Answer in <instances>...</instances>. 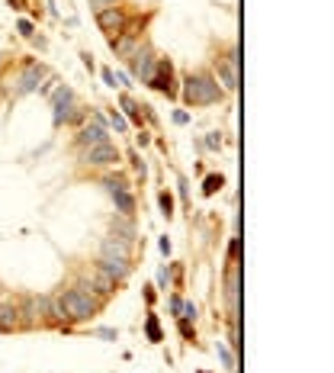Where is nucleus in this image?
<instances>
[{
    "instance_id": "obj_25",
    "label": "nucleus",
    "mask_w": 334,
    "mask_h": 373,
    "mask_svg": "<svg viewBox=\"0 0 334 373\" xmlns=\"http://www.w3.org/2000/svg\"><path fill=\"white\" fill-rule=\"evenodd\" d=\"M113 126H116V129H126V119H122L116 110H113Z\"/></svg>"
},
{
    "instance_id": "obj_3",
    "label": "nucleus",
    "mask_w": 334,
    "mask_h": 373,
    "mask_svg": "<svg viewBox=\"0 0 334 373\" xmlns=\"http://www.w3.org/2000/svg\"><path fill=\"white\" fill-rule=\"evenodd\" d=\"M84 161L87 164H96V168H106V164L119 161V151L113 148L109 142H100V145H90V148L84 151Z\"/></svg>"
},
{
    "instance_id": "obj_18",
    "label": "nucleus",
    "mask_w": 334,
    "mask_h": 373,
    "mask_svg": "<svg viewBox=\"0 0 334 373\" xmlns=\"http://www.w3.org/2000/svg\"><path fill=\"white\" fill-rule=\"evenodd\" d=\"M215 351H218V357H222V363L228 370H235V357H232V351L225 348V344H215Z\"/></svg>"
},
{
    "instance_id": "obj_5",
    "label": "nucleus",
    "mask_w": 334,
    "mask_h": 373,
    "mask_svg": "<svg viewBox=\"0 0 334 373\" xmlns=\"http://www.w3.org/2000/svg\"><path fill=\"white\" fill-rule=\"evenodd\" d=\"M100 271H106L113 280H126L129 277V257H113V254H103L100 257Z\"/></svg>"
},
{
    "instance_id": "obj_26",
    "label": "nucleus",
    "mask_w": 334,
    "mask_h": 373,
    "mask_svg": "<svg viewBox=\"0 0 334 373\" xmlns=\"http://www.w3.org/2000/svg\"><path fill=\"white\" fill-rule=\"evenodd\" d=\"M103 81H106V84H113V87H116V74H113L109 68H106V71H103Z\"/></svg>"
},
{
    "instance_id": "obj_20",
    "label": "nucleus",
    "mask_w": 334,
    "mask_h": 373,
    "mask_svg": "<svg viewBox=\"0 0 334 373\" xmlns=\"http://www.w3.org/2000/svg\"><path fill=\"white\" fill-rule=\"evenodd\" d=\"M161 209H164V216L174 212V199H171V193H161Z\"/></svg>"
},
{
    "instance_id": "obj_8",
    "label": "nucleus",
    "mask_w": 334,
    "mask_h": 373,
    "mask_svg": "<svg viewBox=\"0 0 334 373\" xmlns=\"http://www.w3.org/2000/svg\"><path fill=\"white\" fill-rule=\"evenodd\" d=\"M42 77H45V68H42V65H26L23 74H20V93L36 90L39 84H42Z\"/></svg>"
},
{
    "instance_id": "obj_24",
    "label": "nucleus",
    "mask_w": 334,
    "mask_h": 373,
    "mask_svg": "<svg viewBox=\"0 0 334 373\" xmlns=\"http://www.w3.org/2000/svg\"><path fill=\"white\" fill-rule=\"evenodd\" d=\"M20 32H23V36H32V23L29 20H20Z\"/></svg>"
},
{
    "instance_id": "obj_21",
    "label": "nucleus",
    "mask_w": 334,
    "mask_h": 373,
    "mask_svg": "<svg viewBox=\"0 0 334 373\" xmlns=\"http://www.w3.org/2000/svg\"><path fill=\"white\" fill-rule=\"evenodd\" d=\"M116 48L122 51V55H129V51H132V48H135V42H132V39H122V42H119V45H116Z\"/></svg>"
},
{
    "instance_id": "obj_22",
    "label": "nucleus",
    "mask_w": 334,
    "mask_h": 373,
    "mask_svg": "<svg viewBox=\"0 0 334 373\" xmlns=\"http://www.w3.org/2000/svg\"><path fill=\"white\" fill-rule=\"evenodd\" d=\"M180 312H183V318H190V315H196V306H193V302H183Z\"/></svg>"
},
{
    "instance_id": "obj_15",
    "label": "nucleus",
    "mask_w": 334,
    "mask_h": 373,
    "mask_svg": "<svg viewBox=\"0 0 334 373\" xmlns=\"http://www.w3.org/2000/svg\"><path fill=\"white\" fill-rule=\"evenodd\" d=\"M122 110L129 113V119H132V123H142V110H138V103L132 100V97H122Z\"/></svg>"
},
{
    "instance_id": "obj_27",
    "label": "nucleus",
    "mask_w": 334,
    "mask_h": 373,
    "mask_svg": "<svg viewBox=\"0 0 334 373\" xmlns=\"http://www.w3.org/2000/svg\"><path fill=\"white\" fill-rule=\"evenodd\" d=\"M180 332H183V335H187V338L193 335V328H190V322H187V318H183V322H180Z\"/></svg>"
},
{
    "instance_id": "obj_4",
    "label": "nucleus",
    "mask_w": 334,
    "mask_h": 373,
    "mask_svg": "<svg viewBox=\"0 0 334 373\" xmlns=\"http://www.w3.org/2000/svg\"><path fill=\"white\" fill-rule=\"evenodd\" d=\"M71 106H74V93L68 90V87H61L55 93V123H68V119H74L77 113Z\"/></svg>"
},
{
    "instance_id": "obj_7",
    "label": "nucleus",
    "mask_w": 334,
    "mask_h": 373,
    "mask_svg": "<svg viewBox=\"0 0 334 373\" xmlns=\"http://www.w3.org/2000/svg\"><path fill=\"white\" fill-rule=\"evenodd\" d=\"M96 23H100V29H106V32H119L122 23H126V16H122L119 7H106V10H96Z\"/></svg>"
},
{
    "instance_id": "obj_23",
    "label": "nucleus",
    "mask_w": 334,
    "mask_h": 373,
    "mask_svg": "<svg viewBox=\"0 0 334 373\" xmlns=\"http://www.w3.org/2000/svg\"><path fill=\"white\" fill-rule=\"evenodd\" d=\"M90 4L96 7V10H106V7H113V4H116V0H90Z\"/></svg>"
},
{
    "instance_id": "obj_13",
    "label": "nucleus",
    "mask_w": 334,
    "mask_h": 373,
    "mask_svg": "<svg viewBox=\"0 0 334 373\" xmlns=\"http://www.w3.org/2000/svg\"><path fill=\"white\" fill-rule=\"evenodd\" d=\"M48 315L55 318V322H71V315H68V306H65V299H61V296L48 299Z\"/></svg>"
},
{
    "instance_id": "obj_2",
    "label": "nucleus",
    "mask_w": 334,
    "mask_h": 373,
    "mask_svg": "<svg viewBox=\"0 0 334 373\" xmlns=\"http://www.w3.org/2000/svg\"><path fill=\"white\" fill-rule=\"evenodd\" d=\"M61 299H65V306H68V315H71V322H84V318H90L93 312H96V306H100L87 283L74 286V290H68V293H61Z\"/></svg>"
},
{
    "instance_id": "obj_14",
    "label": "nucleus",
    "mask_w": 334,
    "mask_h": 373,
    "mask_svg": "<svg viewBox=\"0 0 334 373\" xmlns=\"http://www.w3.org/2000/svg\"><path fill=\"white\" fill-rule=\"evenodd\" d=\"M103 254H113V257H129V245H126V241H116V238H106V241H103Z\"/></svg>"
},
{
    "instance_id": "obj_11",
    "label": "nucleus",
    "mask_w": 334,
    "mask_h": 373,
    "mask_svg": "<svg viewBox=\"0 0 334 373\" xmlns=\"http://www.w3.org/2000/svg\"><path fill=\"white\" fill-rule=\"evenodd\" d=\"M113 286H116V280H113L106 271H100V267H93V271H90V290H96V293H113Z\"/></svg>"
},
{
    "instance_id": "obj_10",
    "label": "nucleus",
    "mask_w": 334,
    "mask_h": 373,
    "mask_svg": "<svg viewBox=\"0 0 334 373\" xmlns=\"http://www.w3.org/2000/svg\"><path fill=\"white\" fill-rule=\"evenodd\" d=\"M77 142H81L84 148H90V145L109 142V138H106V129H103L100 123H93V126H84V129H81V135H77Z\"/></svg>"
},
{
    "instance_id": "obj_12",
    "label": "nucleus",
    "mask_w": 334,
    "mask_h": 373,
    "mask_svg": "<svg viewBox=\"0 0 334 373\" xmlns=\"http://www.w3.org/2000/svg\"><path fill=\"white\" fill-rule=\"evenodd\" d=\"M113 199H116V209L126 216V219L135 212V196H132L129 190H113Z\"/></svg>"
},
{
    "instance_id": "obj_17",
    "label": "nucleus",
    "mask_w": 334,
    "mask_h": 373,
    "mask_svg": "<svg viewBox=\"0 0 334 373\" xmlns=\"http://www.w3.org/2000/svg\"><path fill=\"white\" fill-rule=\"evenodd\" d=\"M113 229H116L119 241H126V245L132 241V235H135V232H132V225H129V222H116V225H113Z\"/></svg>"
},
{
    "instance_id": "obj_9",
    "label": "nucleus",
    "mask_w": 334,
    "mask_h": 373,
    "mask_svg": "<svg viewBox=\"0 0 334 373\" xmlns=\"http://www.w3.org/2000/svg\"><path fill=\"white\" fill-rule=\"evenodd\" d=\"M154 71L157 74H151V87L154 90H161V93H174V87H171V62H157L154 65Z\"/></svg>"
},
{
    "instance_id": "obj_16",
    "label": "nucleus",
    "mask_w": 334,
    "mask_h": 373,
    "mask_svg": "<svg viewBox=\"0 0 334 373\" xmlns=\"http://www.w3.org/2000/svg\"><path fill=\"white\" fill-rule=\"evenodd\" d=\"M218 187H225V180H222V174H212V177H206V184H203V193H206V196H212Z\"/></svg>"
},
{
    "instance_id": "obj_6",
    "label": "nucleus",
    "mask_w": 334,
    "mask_h": 373,
    "mask_svg": "<svg viewBox=\"0 0 334 373\" xmlns=\"http://www.w3.org/2000/svg\"><path fill=\"white\" fill-rule=\"evenodd\" d=\"M154 55L148 48H142V51H135V55H132V71H135L138 77H142V81H151V74H154Z\"/></svg>"
},
{
    "instance_id": "obj_1",
    "label": "nucleus",
    "mask_w": 334,
    "mask_h": 373,
    "mask_svg": "<svg viewBox=\"0 0 334 373\" xmlns=\"http://www.w3.org/2000/svg\"><path fill=\"white\" fill-rule=\"evenodd\" d=\"M183 97H187V103H193V106H206V103L222 100V87H218L209 74H190L187 87H183Z\"/></svg>"
},
{
    "instance_id": "obj_19",
    "label": "nucleus",
    "mask_w": 334,
    "mask_h": 373,
    "mask_svg": "<svg viewBox=\"0 0 334 373\" xmlns=\"http://www.w3.org/2000/svg\"><path fill=\"white\" fill-rule=\"evenodd\" d=\"M148 338H151V341H161V328H157V318L154 315L148 318Z\"/></svg>"
}]
</instances>
